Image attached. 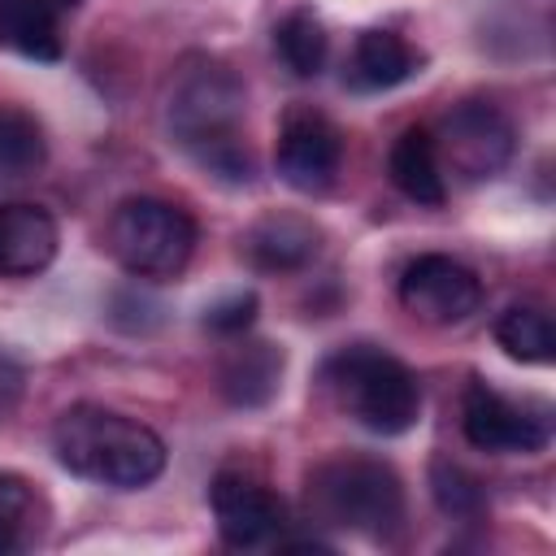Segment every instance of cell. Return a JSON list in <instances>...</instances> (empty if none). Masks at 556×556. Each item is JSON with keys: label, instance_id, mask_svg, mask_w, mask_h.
Masks as SVG:
<instances>
[{"label": "cell", "instance_id": "cell-1", "mask_svg": "<svg viewBox=\"0 0 556 556\" xmlns=\"http://www.w3.org/2000/svg\"><path fill=\"white\" fill-rule=\"evenodd\" d=\"M243 109L248 91L243 83L213 56H195L178 70L169 100H165V126L169 139L217 182H252L256 165L243 143Z\"/></svg>", "mask_w": 556, "mask_h": 556}, {"label": "cell", "instance_id": "cell-2", "mask_svg": "<svg viewBox=\"0 0 556 556\" xmlns=\"http://www.w3.org/2000/svg\"><path fill=\"white\" fill-rule=\"evenodd\" d=\"M52 452L74 478L113 491H139L165 473V439L104 404H70L52 421Z\"/></svg>", "mask_w": 556, "mask_h": 556}, {"label": "cell", "instance_id": "cell-3", "mask_svg": "<svg viewBox=\"0 0 556 556\" xmlns=\"http://www.w3.org/2000/svg\"><path fill=\"white\" fill-rule=\"evenodd\" d=\"M321 387L330 400L369 434H404L421 417V382L417 374L374 343L339 348L321 361Z\"/></svg>", "mask_w": 556, "mask_h": 556}, {"label": "cell", "instance_id": "cell-4", "mask_svg": "<svg viewBox=\"0 0 556 556\" xmlns=\"http://www.w3.org/2000/svg\"><path fill=\"white\" fill-rule=\"evenodd\" d=\"M304 495L317 521L365 539H391L404 521V482L374 456H334L313 465Z\"/></svg>", "mask_w": 556, "mask_h": 556}, {"label": "cell", "instance_id": "cell-5", "mask_svg": "<svg viewBox=\"0 0 556 556\" xmlns=\"http://www.w3.org/2000/svg\"><path fill=\"white\" fill-rule=\"evenodd\" d=\"M200 226L195 217L161 195H126L104 226V243L113 261L135 278H178L195 256Z\"/></svg>", "mask_w": 556, "mask_h": 556}, {"label": "cell", "instance_id": "cell-6", "mask_svg": "<svg viewBox=\"0 0 556 556\" xmlns=\"http://www.w3.org/2000/svg\"><path fill=\"white\" fill-rule=\"evenodd\" d=\"M469 447L495 456H534L552 443V404L539 395H504L491 382H469L460 400Z\"/></svg>", "mask_w": 556, "mask_h": 556}, {"label": "cell", "instance_id": "cell-7", "mask_svg": "<svg viewBox=\"0 0 556 556\" xmlns=\"http://www.w3.org/2000/svg\"><path fill=\"white\" fill-rule=\"evenodd\" d=\"M434 148H439V161L456 178L482 182V178H495L508 165V156L517 148V130L495 104L465 100L443 117V126L434 135Z\"/></svg>", "mask_w": 556, "mask_h": 556}, {"label": "cell", "instance_id": "cell-8", "mask_svg": "<svg viewBox=\"0 0 556 556\" xmlns=\"http://www.w3.org/2000/svg\"><path fill=\"white\" fill-rule=\"evenodd\" d=\"M339 165H343L339 126L313 104L287 109L278 122V143H274L278 178L300 195H321L339 178Z\"/></svg>", "mask_w": 556, "mask_h": 556}, {"label": "cell", "instance_id": "cell-9", "mask_svg": "<svg viewBox=\"0 0 556 556\" xmlns=\"http://www.w3.org/2000/svg\"><path fill=\"white\" fill-rule=\"evenodd\" d=\"M400 304L426 326H460L482 308V278L443 252H421L400 274Z\"/></svg>", "mask_w": 556, "mask_h": 556}, {"label": "cell", "instance_id": "cell-10", "mask_svg": "<svg viewBox=\"0 0 556 556\" xmlns=\"http://www.w3.org/2000/svg\"><path fill=\"white\" fill-rule=\"evenodd\" d=\"M208 508L226 547H261L287 526L282 500L248 469H217L208 486Z\"/></svg>", "mask_w": 556, "mask_h": 556}, {"label": "cell", "instance_id": "cell-11", "mask_svg": "<svg viewBox=\"0 0 556 556\" xmlns=\"http://www.w3.org/2000/svg\"><path fill=\"white\" fill-rule=\"evenodd\" d=\"M239 248H243L248 265L261 274H295L317 261L321 226L304 213H265L243 230Z\"/></svg>", "mask_w": 556, "mask_h": 556}, {"label": "cell", "instance_id": "cell-12", "mask_svg": "<svg viewBox=\"0 0 556 556\" xmlns=\"http://www.w3.org/2000/svg\"><path fill=\"white\" fill-rule=\"evenodd\" d=\"M61 230L43 204H0V278H35L56 261Z\"/></svg>", "mask_w": 556, "mask_h": 556}, {"label": "cell", "instance_id": "cell-13", "mask_svg": "<svg viewBox=\"0 0 556 556\" xmlns=\"http://www.w3.org/2000/svg\"><path fill=\"white\" fill-rule=\"evenodd\" d=\"M287 356L269 339H235L217 365V387L235 408H265L282 387Z\"/></svg>", "mask_w": 556, "mask_h": 556}, {"label": "cell", "instance_id": "cell-14", "mask_svg": "<svg viewBox=\"0 0 556 556\" xmlns=\"http://www.w3.org/2000/svg\"><path fill=\"white\" fill-rule=\"evenodd\" d=\"M413 74H421L417 48L404 35L382 30V26L361 30L343 61V83L352 91H391V87L408 83Z\"/></svg>", "mask_w": 556, "mask_h": 556}, {"label": "cell", "instance_id": "cell-15", "mask_svg": "<svg viewBox=\"0 0 556 556\" xmlns=\"http://www.w3.org/2000/svg\"><path fill=\"white\" fill-rule=\"evenodd\" d=\"M78 9L83 0H0V43L26 61H61V17Z\"/></svg>", "mask_w": 556, "mask_h": 556}, {"label": "cell", "instance_id": "cell-16", "mask_svg": "<svg viewBox=\"0 0 556 556\" xmlns=\"http://www.w3.org/2000/svg\"><path fill=\"white\" fill-rule=\"evenodd\" d=\"M387 174L395 182V191L421 208H439L447 200V178H443V161L434 148V135L426 126H408L395 135L391 152H387Z\"/></svg>", "mask_w": 556, "mask_h": 556}, {"label": "cell", "instance_id": "cell-17", "mask_svg": "<svg viewBox=\"0 0 556 556\" xmlns=\"http://www.w3.org/2000/svg\"><path fill=\"white\" fill-rule=\"evenodd\" d=\"M274 52L295 78H317L330 56V35L313 9H291L274 26Z\"/></svg>", "mask_w": 556, "mask_h": 556}, {"label": "cell", "instance_id": "cell-18", "mask_svg": "<svg viewBox=\"0 0 556 556\" xmlns=\"http://www.w3.org/2000/svg\"><path fill=\"white\" fill-rule=\"evenodd\" d=\"M495 343L513 361H521V365H552L556 330H552L547 308H539V304H508L495 317Z\"/></svg>", "mask_w": 556, "mask_h": 556}, {"label": "cell", "instance_id": "cell-19", "mask_svg": "<svg viewBox=\"0 0 556 556\" xmlns=\"http://www.w3.org/2000/svg\"><path fill=\"white\" fill-rule=\"evenodd\" d=\"M48 161L43 126L13 104H0V182H22Z\"/></svg>", "mask_w": 556, "mask_h": 556}, {"label": "cell", "instance_id": "cell-20", "mask_svg": "<svg viewBox=\"0 0 556 556\" xmlns=\"http://www.w3.org/2000/svg\"><path fill=\"white\" fill-rule=\"evenodd\" d=\"M430 495L447 517H460V521H469V517H478L486 508L482 482L465 465H456L452 456H434L430 460Z\"/></svg>", "mask_w": 556, "mask_h": 556}, {"label": "cell", "instance_id": "cell-21", "mask_svg": "<svg viewBox=\"0 0 556 556\" xmlns=\"http://www.w3.org/2000/svg\"><path fill=\"white\" fill-rule=\"evenodd\" d=\"M35 521V491L17 473H0V556L17 552L26 543V530Z\"/></svg>", "mask_w": 556, "mask_h": 556}, {"label": "cell", "instance_id": "cell-22", "mask_svg": "<svg viewBox=\"0 0 556 556\" xmlns=\"http://www.w3.org/2000/svg\"><path fill=\"white\" fill-rule=\"evenodd\" d=\"M256 308H261L256 291H230V295H222V300H213L204 308V330H213L222 339H239V334L252 330Z\"/></svg>", "mask_w": 556, "mask_h": 556}]
</instances>
